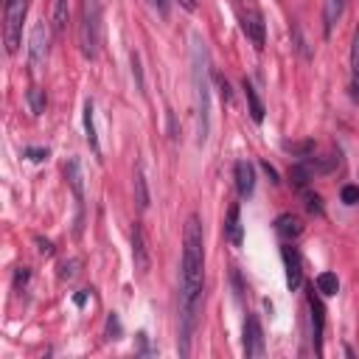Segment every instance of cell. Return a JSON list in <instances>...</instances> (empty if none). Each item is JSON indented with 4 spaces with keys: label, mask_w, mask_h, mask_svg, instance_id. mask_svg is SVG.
<instances>
[{
    "label": "cell",
    "mask_w": 359,
    "mask_h": 359,
    "mask_svg": "<svg viewBox=\"0 0 359 359\" xmlns=\"http://www.w3.org/2000/svg\"><path fill=\"white\" fill-rule=\"evenodd\" d=\"M84 300H87V292H79V294H76V303L84 306Z\"/></svg>",
    "instance_id": "34"
},
{
    "label": "cell",
    "mask_w": 359,
    "mask_h": 359,
    "mask_svg": "<svg viewBox=\"0 0 359 359\" xmlns=\"http://www.w3.org/2000/svg\"><path fill=\"white\" fill-rule=\"evenodd\" d=\"M351 73H359V28L353 31V42H351Z\"/></svg>",
    "instance_id": "23"
},
{
    "label": "cell",
    "mask_w": 359,
    "mask_h": 359,
    "mask_svg": "<svg viewBox=\"0 0 359 359\" xmlns=\"http://www.w3.org/2000/svg\"><path fill=\"white\" fill-rule=\"evenodd\" d=\"M132 76H135V81H137V90H143V73H140V59H137V53H132Z\"/></svg>",
    "instance_id": "27"
},
{
    "label": "cell",
    "mask_w": 359,
    "mask_h": 359,
    "mask_svg": "<svg viewBox=\"0 0 359 359\" xmlns=\"http://www.w3.org/2000/svg\"><path fill=\"white\" fill-rule=\"evenodd\" d=\"M224 236H227L236 247H241V210H238L236 202L227 208V216H224Z\"/></svg>",
    "instance_id": "15"
},
{
    "label": "cell",
    "mask_w": 359,
    "mask_h": 359,
    "mask_svg": "<svg viewBox=\"0 0 359 359\" xmlns=\"http://www.w3.org/2000/svg\"><path fill=\"white\" fill-rule=\"evenodd\" d=\"M65 177H67V182H70V188H73V196H76V236L81 233V216H84V177H81V165H79V160L76 157H70L67 160V165H65Z\"/></svg>",
    "instance_id": "5"
},
{
    "label": "cell",
    "mask_w": 359,
    "mask_h": 359,
    "mask_svg": "<svg viewBox=\"0 0 359 359\" xmlns=\"http://www.w3.org/2000/svg\"><path fill=\"white\" fill-rule=\"evenodd\" d=\"M303 199H306V208H309V213H323V202H320V196L317 194H311V191H303Z\"/></svg>",
    "instance_id": "22"
},
{
    "label": "cell",
    "mask_w": 359,
    "mask_h": 359,
    "mask_svg": "<svg viewBox=\"0 0 359 359\" xmlns=\"http://www.w3.org/2000/svg\"><path fill=\"white\" fill-rule=\"evenodd\" d=\"M154 6H157L160 14H168V0H154Z\"/></svg>",
    "instance_id": "31"
},
{
    "label": "cell",
    "mask_w": 359,
    "mask_h": 359,
    "mask_svg": "<svg viewBox=\"0 0 359 359\" xmlns=\"http://www.w3.org/2000/svg\"><path fill=\"white\" fill-rule=\"evenodd\" d=\"M241 348H244V356L247 359H252V356H264V331H261V323H258V317L255 314H250L247 320H244V342H241Z\"/></svg>",
    "instance_id": "6"
},
{
    "label": "cell",
    "mask_w": 359,
    "mask_h": 359,
    "mask_svg": "<svg viewBox=\"0 0 359 359\" xmlns=\"http://www.w3.org/2000/svg\"><path fill=\"white\" fill-rule=\"evenodd\" d=\"M132 261H135V269H137L140 275H146V272H149L151 258H149V247H146L143 227H140L137 222L132 224Z\"/></svg>",
    "instance_id": "10"
},
{
    "label": "cell",
    "mask_w": 359,
    "mask_h": 359,
    "mask_svg": "<svg viewBox=\"0 0 359 359\" xmlns=\"http://www.w3.org/2000/svg\"><path fill=\"white\" fill-rule=\"evenodd\" d=\"M107 334H109V339H118L121 337V323H118V314L115 311L107 317Z\"/></svg>",
    "instance_id": "25"
},
{
    "label": "cell",
    "mask_w": 359,
    "mask_h": 359,
    "mask_svg": "<svg viewBox=\"0 0 359 359\" xmlns=\"http://www.w3.org/2000/svg\"><path fill=\"white\" fill-rule=\"evenodd\" d=\"M76 266H79V258L65 261V264L59 266V278H62V280H65V278H73V275H76Z\"/></svg>",
    "instance_id": "26"
},
{
    "label": "cell",
    "mask_w": 359,
    "mask_h": 359,
    "mask_svg": "<svg viewBox=\"0 0 359 359\" xmlns=\"http://www.w3.org/2000/svg\"><path fill=\"white\" fill-rule=\"evenodd\" d=\"M31 0H6V25H3V39H6V53H17L20 48V34H22V20L28 14Z\"/></svg>",
    "instance_id": "4"
},
{
    "label": "cell",
    "mask_w": 359,
    "mask_h": 359,
    "mask_svg": "<svg viewBox=\"0 0 359 359\" xmlns=\"http://www.w3.org/2000/svg\"><path fill=\"white\" fill-rule=\"evenodd\" d=\"M135 194H137V208L146 210L149 208V188H146V177H143V168L140 165L135 171Z\"/></svg>",
    "instance_id": "19"
},
{
    "label": "cell",
    "mask_w": 359,
    "mask_h": 359,
    "mask_svg": "<svg viewBox=\"0 0 359 359\" xmlns=\"http://www.w3.org/2000/svg\"><path fill=\"white\" fill-rule=\"evenodd\" d=\"M84 137H87L93 154L101 157V146H98V135H95V104L90 98L84 101Z\"/></svg>",
    "instance_id": "14"
},
{
    "label": "cell",
    "mask_w": 359,
    "mask_h": 359,
    "mask_svg": "<svg viewBox=\"0 0 359 359\" xmlns=\"http://www.w3.org/2000/svg\"><path fill=\"white\" fill-rule=\"evenodd\" d=\"M275 233L283 238V241H294L300 233H303V219L294 216V213H280L275 219Z\"/></svg>",
    "instance_id": "11"
},
{
    "label": "cell",
    "mask_w": 359,
    "mask_h": 359,
    "mask_svg": "<svg viewBox=\"0 0 359 359\" xmlns=\"http://www.w3.org/2000/svg\"><path fill=\"white\" fill-rule=\"evenodd\" d=\"M241 28H244V34L250 36V42L261 50L264 42H266V28H264V17H261V11L247 8V11L241 14Z\"/></svg>",
    "instance_id": "8"
},
{
    "label": "cell",
    "mask_w": 359,
    "mask_h": 359,
    "mask_svg": "<svg viewBox=\"0 0 359 359\" xmlns=\"http://www.w3.org/2000/svg\"><path fill=\"white\" fill-rule=\"evenodd\" d=\"M28 107H31L34 115L45 112V90H42V87H31V90H28Z\"/></svg>",
    "instance_id": "21"
},
{
    "label": "cell",
    "mask_w": 359,
    "mask_h": 359,
    "mask_svg": "<svg viewBox=\"0 0 359 359\" xmlns=\"http://www.w3.org/2000/svg\"><path fill=\"white\" fill-rule=\"evenodd\" d=\"M244 95H247V104H250V115H252V121L255 123H261L264 121V104H261V98H258V93H255V87L244 79Z\"/></svg>",
    "instance_id": "17"
},
{
    "label": "cell",
    "mask_w": 359,
    "mask_h": 359,
    "mask_svg": "<svg viewBox=\"0 0 359 359\" xmlns=\"http://www.w3.org/2000/svg\"><path fill=\"white\" fill-rule=\"evenodd\" d=\"M25 157H28L31 163H42V160L48 157V149H25Z\"/></svg>",
    "instance_id": "28"
},
{
    "label": "cell",
    "mask_w": 359,
    "mask_h": 359,
    "mask_svg": "<svg viewBox=\"0 0 359 359\" xmlns=\"http://www.w3.org/2000/svg\"><path fill=\"white\" fill-rule=\"evenodd\" d=\"M309 309H311V328H314V351L323 353V323H325V314H323V303L320 297L314 294V289L309 292Z\"/></svg>",
    "instance_id": "13"
},
{
    "label": "cell",
    "mask_w": 359,
    "mask_h": 359,
    "mask_svg": "<svg viewBox=\"0 0 359 359\" xmlns=\"http://www.w3.org/2000/svg\"><path fill=\"white\" fill-rule=\"evenodd\" d=\"M36 250H39L42 255H50V252H53V244H50L48 238H42V236H36Z\"/></svg>",
    "instance_id": "30"
},
{
    "label": "cell",
    "mask_w": 359,
    "mask_h": 359,
    "mask_svg": "<svg viewBox=\"0 0 359 359\" xmlns=\"http://www.w3.org/2000/svg\"><path fill=\"white\" fill-rule=\"evenodd\" d=\"M314 283H317V292H323V294H337L339 292V280H337L334 272H320Z\"/></svg>",
    "instance_id": "20"
},
{
    "label": "cell",
    "mask_w": 359,
    "mask_h": 359,
    "mask_svg": "<svg viewBox=\"0 0 359 359\" xmlns=\"http://www.w3.org/2000/svg\"><path fill=\"white\" fill-rule=\"evenodd\" d=\"M202 283H205V241H202V224L196 216H188L182 230V261H180V311H182V345L180 353H188L191 328L196 320V309L202 300Z\"/></svg>",
    "instance_id": "1"
},
{
    "label": "cell",
    "mask_w": 359,
    "mask_h": 359,
    "mask_svg": "<svg viewBox=\"0 0 359 359\" xmlns=\"http://www.w3.org/2000/svg\"><path fill=\"white\" fill-rule=\"evenodd\" d=\"M236 188H238V196H250L252 188H255V168L250 160H238L236 163Z\"/></svg>",
    "instance_id": "12"
},
{
    "label": "cell",
    "mask_w": 359,
    "mask_h": 359,
    "mask_svg": "<svg viewBox=\"0 0 359 359\" xmlns=\"http://www.w3.org/2000/svg\"><path fill=\"white\" fill-rule=\"evenodd\" d=\"M280 255H283V266H286V286L294 292L300 289L303 283V264H300V252L294 247H280Z\"/></svg>",
    "instance_id": "9"
},
{
    "label": "cell",
    "mask_w": 359,
    "mask_h": 359,
    "mask_svg": "<svg viewBox=\"0 0 359 359\" xmlns=\"http://www.w3.org/2000/svg\"><path fill=\"white\" fill-rule=\"evenodd\" d=\"M48 59V25L45 20L36 22L31 28V39H28V65L31 67H39L42 62Z\"/></svg>",
    "instance_id": "7"
},
{
    "label": "cell",
    "mask_w": 359,
    "mask_h": 359,
    "mask_svg": "<svg viewBox=\"0 0 359 359\" xmlns=\"http://www.w3.org/2000/svg\"><path fill=\"white\" fill-rule=\"evenodd\" d=\"M70 20V0H53V28L65 31Z\"/></svg>",
    "instance_id": "18"
},
{
    "label": "cell",
    "mask_w": 359,
    "mask_h": 359,
    "mask_svg": "<svg viewBox=\"0 0 359 359\" xmlns=\"http://www.w3.org/2000/svg\"><path fill=\"white\" fill-rule=\"evenodd\" d=\"M79 42H81V53L87 59L98 56V45H101V6H98V0H84Z\"/></svg>",
    "instance_id": "3"
},
{
    "label": "cell",
    "mask_w": 359,
    "mask_h": 359,
    "mask_svg": "<svg viewBox=\"0 0 359 359\" xmlns=\"http://www.w3.org/2000/svg\"><path fill=\"white\" fill-rule=\"evenodd\" d=\"M264 171H266V174L272 177V182H278V171H275V168H272L269 163H264Z\"/></svg>",
    "instance_id": "33"
},
{
    "label": "cell",
    "mask_w": 359,
    "mask_h": 359,
    "mask_svg": "<svg viewBox=\"0 0 359 359\" xmlns=\"http://www.w3.org/2000/svg\"><path fill=\"white\" fill-rule=\"evenodd\" d=\"M194 104H196V143L208 140L210 132V84H208V65H205V48L199 39H194Z\"/></svg>",
    "instance_id": "2"
},
{
    "label": "cell",
    "mask_w": 359,
    "mask_h": 359,
    "mask_svg": "<svg viewBox=\"0 0 359 359\" xmlns=\"http://www.w3.org/2000/svg\"><path fill=\"white\" fill-rule=\"evenodd\" d=\"M177 3H180L185 11H194V8H196V0H177Z\"/></svg>",
    "instance_id": "32"
},
{
    "label": "cell",
    "mask_w": 359,
    "mask_h": 359,
    "mask_svg": "<svg viewBox=\"0 0 359 359\" xmlns=\"http://www.w3.org/2000/svg\"><path fill=\"white\" fill-rule=\"evenodd\" d=\"M28 278H31V269H28V266H20V269H17V275H14V286H17V289H20V286H25V283H28Z\"/></svg>",
    "instance_id": "29"
},
{
    "label": "cell",
    "mask_w": 359,
    "mask_h": 359,
    "mask_svg": "<svg viewBox=\"0 0 359 359\" xmlns=\"http://www.w3.org/2000/svg\"><path fill=\"white\" fill-rule=\"evenodd\" d=\"M345 11V0H323V20H325V34H331L334 22L342 17Z\"/></svg>",
    "instance_id": "16"
},
{
    "label": "cell",
    "mask_w": 359,
    "mask_h": 359,
    "mask_svg": "<svg viewBox=\"0 0 359 359\" xmlns=\"http://www.w3.org/2000/svg\"><path fill=\"white\" fill-rule=\"evenodd\" d=\"M339 196H342L345 205H356V202H359V188H356V185H345Z\"/></svg>",
    "instance_id": "24"
}]
</instances>
